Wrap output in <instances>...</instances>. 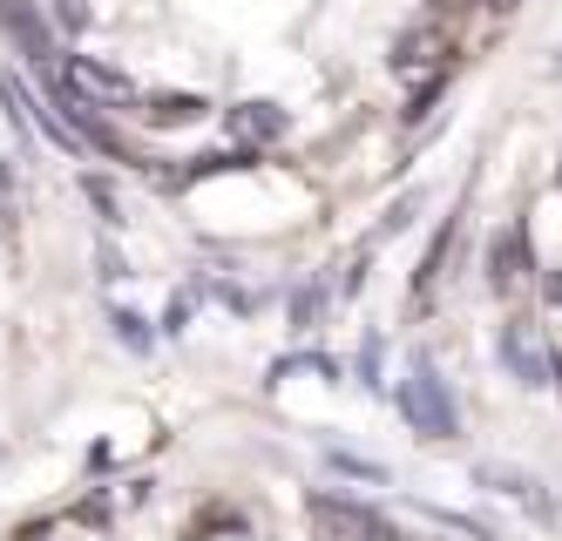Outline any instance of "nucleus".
<instances>
[{
    "mask_svg": "<svg viewBox=\"0 0 562 541\" xmlns=\"http://www.w3.org/2000/svg\"><path fill=\"white\" fill-rule=\"evenodd\" d=\"M400 406H407V420L427 433V440H448L454 433V406H448V393H440V380L420 365L414 380H407V393H400Z\"/></svg>",
    "mask_w": 562,
    "mask_h": 541,
    "instance_id": "nucleus-3",
    "label": "nucleus"
},
{
    "mask_svg": "<svg viewBox=\"0 0 562 541\" xmlns=\"http://www.w3.org/2000/svg\"><path fill=\"white\" fill-rule=\"evenodd\" d=\"M136 115L149 122V129H190V122H204L211 115V102L204 95H136Z\"/></svg>",
    "mask_w": 562,
    "mask_h": 541,
    "instance_id": "nucleus-6",
    "label": "nucleus"
},
{
    "mask_svg": "<svg viewBox=\"0 0 562 541\" xmlns=\"http://www.w3.org/2000/svg\"><path fill=\"white\" fill-rule=\"evenodd\" d=\"M448 55H454V27L427 21V27H414V34H407V41L393 48V68H400V75H414V68L440 75V68H448Z\"/></svg>",
    "mask_w": 562,
    "mask_h": 541,
    "instance_id": "nucleus-4",
    "label": "nucleus"
},
{
    "mask_svg": "<svg viewBox=\"0 0 562 541\" xmlns=\"http://www.w3.org/2000/svg\"><path fill=\"white\" fill-rule=\"evenodd\" d=\"M231 129L245 143H278L285 136V115H278L271 102H245V109H231Z\"/></svg>",
    "mask_w": 562,
    "mask_h": 541,
    "instance_id": "nucleus-7",
    "label": "nucleus"
},
{
    "mask_svg": "<svg viewBox=\"0 0 562 541\" xmlns=\"http://www.w3.org/2000/svg\"><path fill=\"white\" fill-rule=\"evenodd\" d=\"M502 352H508V365H515V380L521 386H542L549 380V365H542V352L521 339V331H502Z\"/></svg>",
    "mask_w": 562,
    "mask_h": 541,
    "instance_id": "nucleus-8",
    "label": "nucleus"
},
{
    "mask_svg": "<svg viewBox=\"0 0 562 541\" xmlns=\"http://www.w3.org/2000/svg\"><path fill=\"white\" fill-rule=\"evenodd\" d=\"M549 305H555V312H562V271H555V278H549Z\"/></svg>",
    "mask_w": 562,
    "mask_h": 541,
    "instance_id": "nucleus-12",
    "label": "nucleus"
},
{
    "mask_svg": "<svg viewBox=\"0 0 562 541\" xmlns=\"http://www.w3.org/2000/svg\"><path fill=\"white\" fill-rule=\"evenodd\" d=\"M529 271H536V251H529V237H521V230L495 237V251H488V284L502 291V298H515V291L529 284Z\"/></svg>",
    "mask_w": 562,
    "mask_h": 541,
    "instance_id": "nucleus-5",
    "label": "nucleus"
},
{
    "mask_svg": "<svg viewBox=\"0 0 562 541\" xmlns=\"http://www.w3.org/2000/svg\"><path fill=\"white\" fill-rule=\"evenodd\" d=\"M468 8H474V0H434V21H440V27H454Z\"/></svg>",
    "mask_w": 562,
    "mask_h": 541,
    "instance_id": "nucleus-11",
    "label": "nucleus"
},
{
    "mask_svg": "<svg viewBox=\"0 0 562 541\" xmlns=\"http://www.w3.org/2000/svg\"><path fill=\"white\" fill-rule=\"evenodd\" d=\"M48 14H55L61 34H82L89 27V0H48Z\"/></svg>",
    "mask_w": 562,
    "mask_h": 541,
    "instance_id": "nucleus-10",
    "label": "nucleus"
},
{
    "mask_svg": "<svg viewBox=\"0 0 562 541\" xmlns=\"http://www.w3.org/2000/svg\"><path fill=\"white\" fill-rule=\"evenodd\" d=\"M68 95L82 109H136V81L115 68V61H95V55H75L68 61Z\"/></svg>",
    "mask_w": 562,
    "mask_h": 541,
    "instance_id": "nucleus-2",
    "label": "nucleus"
},
{
    "mask_svg": "<svg viewBox=\"0 0 562 541\" xmlns=\"http://www.w3.org/2000/svg\"><path fill=\"white\" fill-rule=\"evenodd\" d=\"M305 521H312V541H393V528L359 508V501H339V494H312L305 501Z\"/></svg>",
    "mask_w": 562,
    "mask_h": 541,
    "instance_id": "nucleus-1",
    "label": "nucleus"
},
{
    "mask_svg": "<svg viewBox=\"0 0 562 541\" xmlns=\"http://www.w3.org/2000/svg\"><path fill=\"white\" fill-rule=\"evenodd\" d=\"M474 474H481V481H495L502 494H521V501H536V481H529V474H515V467H474Z\"/></svg>",
    "mask_w": 562,
    "mask_h": 541,
    "instance_id": "nucleus-9",
    "label": "nucleus"
}]
</instances>
